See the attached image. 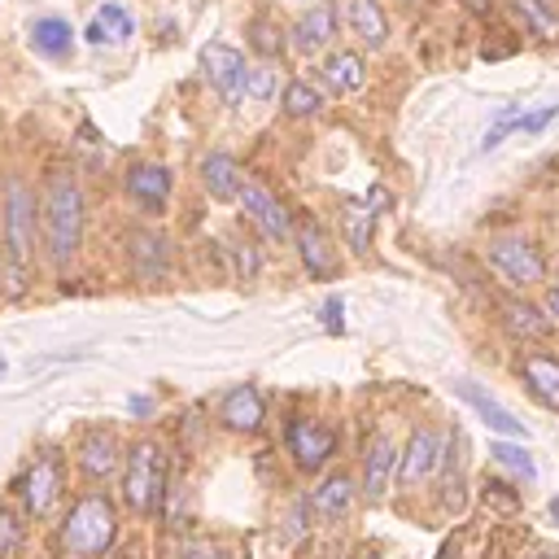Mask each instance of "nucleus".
Here are the masks:
<instances>
[{"instance_id":"7ed1b4c3","label":"nucleus","mask_w":559,"mask_h":559,"mask_svg":"<svg viewBox=\"0 0 559 559\" xmlns=\"http://www.w3.org/2000/svg\"><path fill=\"white\" fill-rule=\"evenodd\" d=\"M31 249H35V197L13 175L4 183V258L13 271V288H22V275L31 266Z\"/></svg>"},{"instance_id":"6ab92c4d","label":"nucleus","mask_w":559,"mask_h":559,"mask_svg":"<svg viewBox=\"0 0 559 559\" xmlns=\"http://www.w3.org/2000/svg\"><path fill=\"white\" fill-rule=\"evenodd\" d=\"M555 114H559V105H546V109H537V114H520V109H511V105H507V109H502V118H498V122L485 131L480 148H485V153H489V148H498V144H502L511 131H542V127H546Z\"/></svg>"},{"instance_id":"423d86ee","label":"nucleus","mask_w":559,"mask_h":559,"mask_svg":"<svg viewBox=\"0 0 559 559\" xmlns=\"http://www.w3.org/2000/svg\"><path fill=\"white\" fill-rule=\"evenodd\" d=\"M201 66H205V79L218 87V96H223L227 105H240V100H245L249 66H245V57H240L231 44H205V48H201Z\"/></svg>"},{"instance_id":"4468645a","label":"nucleus","mask_w":559,"mask_h":559,"mask_svg":"<svg viewBox=\"0 0 559 559\" xmlns=\"http://www.w3.org/2000/svg\"><path fill=\"white\" fill-rule=\"evenodd\" d=\"M293 240H297V249H301V262H306V271L314 275V280H328L332 271H336V253H332V245H328V236H323V227L319 223H297L293 227Z\"/></svg>"},{"instance_id":"a211bd4d","label":"nucleus","mask_w":559,"mask_h":559,"mask_svg":"<svg viewBox=\"0 0 559 559\" xmlns=\"http://www.w3.org/2000/svg\"><path fill=\"white\" fill-rule=\"evenodd\" d=\"M201 179H205V188H210L214 201H231V197H240V188H245V175H240L236 157H227V153H210V157L201 162Z\"/></svg>"},{"instance_id":"58836bf2","label":"nucleus","mask_w":559,"mask_h":559,"mask_svg":"<svg viewBox=\"0 0 559 559\" xmlns=\"http://www.w3.org/2000/svg\"><path fill=\"white\" fill-rule=\"evenodd\" d=\"M472 13H489V0H463Z\"/></svg>"},{"instance_id":"aec40b11","label":"nucleus","mask_w":559,"mask_h":559,"mask_svg":"<svg viewBox=\"0 0 559 559\" xmlns=\"http://www.w3.org/2000/svg\"><path fill=\"white\" fill-rule=\"evenodd\" d=\"M437 459H441V441H437V432H415L411 445H406V454H402V485L424 480V476L437 467Z\"/></svg>"},{"instance_id":"c9c22d12","label":"nucleus","mask_w":559,"mask_h":559,"mask_svg":"<svg viewBox=\"0 0 559 559\" xmlns=\"http://www.w3.org/2000/svg\"><path fill=\"white\" fill-rule=\"evenodd\" d=\"M179 559H227L218 546H210V542H188L183 550H179Z\"/></svg>"},{"instance_id":"9d476101","label":"nucleus","mask_w":559,"mask_h":559,"mask_svg":"<svg viewBox=\"0 0 559 559\" xmlns=\"http://www.w3.org/2000/svg\"><path fill=\"white\" fill-rule=\"evenodd\" d=\"M127 192H131L148 214H157V210H166V197H170V170L157 166V162H135V166L127 170Z\"/></svg>"},{"instance_id":"ddd939ff","label":"nucleus","mask_w":559,"mask_h":559,"mask_svg":"<svg viewBox=\"0 0 559 559\" xmlns=\"http://www.w3.org/2000/svg\"><path fill=\"white\" fill-rule=\"evenodd\" d=\"M332 35H336V9L332 4H314L293 22V48L297 52H319V48H328Z\"/></svg>"},{"instance_id":"72a5a7b5","label":"nucleus","mask_w":559,"mask_h":559,"mask_svg":"<svg viewBox=\"0 0 559 559\" xmlns=\"http://www.w3.org/2000/svg\"><path fill=\"white\" fill-rule=\"evenodd\" d=\"M271 70L266 66H249V79H245V96H271Z\"/></svg>"},{"instance_id":"7c9ffc66","label":"nucleus","mask_w":559,"mask_h":559,"mask_svg":"<svg viewBox=\"0 0 559 559\" xmlns=\"http://www.w3.org/2000/svg\"><path fill=\"white\" fill-rule=\"evenodd\" d=\"M489 454L502 463V467H511V472H520L524 480H533L537 476V467H533V459L524 454V445H507V441H498V445H489Z\"/></svg>"},{"instance_id":"393cba45","label":"nucleus","mask_w":559,"mask_h":559,"mask_svg":"<svg viewBox=\"0 0 559 559\" xmlns=\"http://www.w3.org/2000/svg\"><path fill=\"white\" fill-rule=\"evenodd\" d=\"M131 258H135V271L140 275H162L166 262H170L166 236H157V231H131Z\"/></svg>"},{"instance_id":"bb28decb","label":"nucleus","mask_w":559,"mask_h":559,"mask_svg":"<svg viewBox=\"0 0 559 559\" xmlns=\"http://www.w3.org/2000/svg\"><path fill=\"white\" fill-rule=\"evenodd\" d=\"M70 39H74V31L61 17H35V26H31V48L44 57H66Z\"/></svg>"},{"instance_id":"37998d69","label":"nucleus","mask_w":559,"mask_h":559,"mask_svg":"<svg viewBox=\"0 0 559 559\" xmlns=\"http://www.w3.org/2000/svg\"><path fill=\"white\" fill-rule=\"evenodd\" d=\"M537 559H555V555H537Z\"/></svg>"},{"instance_id":"f3484780","label":"nucleus","mask_w":559,"mask_h":559,"mask_svg":"<svg viewBox=\"0 0 559 559\" xmlns=\"http://www.w3.org/2000/svg\"><path fill=\"white\" fill-rule=\"evenodd\" d=\"M520 371H524L528 393H533L542 406L559 411V358H550V354H528Z\"/></svg>"},{"instance_id":"cd10ccee","label":"nucleus","mask_w":559,"mask_h":559,"mask_svg":"<svg viewBox=\"0 0 559 559\" xmlns=\"http://www.w3.org/2000/svg\"><path fill=\"white\" fill-rule=\"evenodd\" d=\"M371 218H376V210L371 205H345V240H349V249L354 253H367V245H371Z\"/></svg>"},{"instance_id":"6e6552de","label":"nucleus","mask_w":559,"mask_h":559,"mask_svg":"<svg viewBox=\"0 0 559 559\" xmlns=\"http://www.w3.org/2000/svg\"><path fill=\"white\" fill-rule=\"evenodd\" d=\"M240 201H245V214L262 227L266 240H288V236H293V218H288V210H284L262 183H245V188H240Z\"/></svg>"},{"instance_id":"2eb2a0df","label":"nucleus","mask_w":559,"mask_h":559,"mask_svg":"<svg viewBox=\"0 0 559 559\" xmlns=\"http://www.w3.org/2000/svg\"><path fill=\"white\" fill-rule=\"evenodd\" d=\"M218 419H223L231 432H253V428L262 424V397H258V389H253V384H236V389L223 397Z\"/></svg>"},{"instance_id":"79ce46f5","label":"nucleus","mask_w":559,"mask_h":559,"mask_svg":"<svg viewBox=\"0 0 559 559\" xmlns=\"http://www.w3.org/2000/svg\"><path fill=\"white\" fill-rule=\"evenodd\" d=\"M4 371H9V362H4V354H0V376H4Z\"/></svg>"},{"instance_id":"1a4fd4ad","label":"nucleus","mask_w":559,"mask_h":559,"mask_svg":"<svg viewBox=\"0 0 559 559\" xmlns=\"http://www.w3.org/2000/svg\"><path fill=\"white\" fill-rule=\"evenodd\" d=\"M22 498H26L31 515H44V511H52V502L61 498V459H57V454H44V459H35V467H31L26 485H22Z\"/></svg>"},{"instance_id":"a878e982","label":"nucleus","mask_w":559,"mask_h":559,"mask_svg":"<svg viewBox=\"0 0 559 559\" xmlns=\"http://www.w3.org/2000/svg\"><path fill=\"white\" fill-rule=\"evenodd\" d=\"M92 44H127L131 39V17L118 9V4H100L96 9V17H92V26L83 31Z\"/></svg>"},{"instance_id":"f704fd0d","label":"nucleus","mask_w":559,"mask_h":559,"mask_svg":"<svg viewBox=\"0 0 559 559\" xmlns=\"http://www.w3.org/2000/svg\"><path fill=\"white\" fill-rule=\"evenodd\" d=\"M485 502H493V507H502V511H515V507H520V493H511L502 480H489V485H485Z\"/></svg>"},{"instance_id":"c756f323","label":"nucleus","mask_w":559,"mask_h":559,"mask_svg":"<svg viewBox=\"0 0 559 559\" xmlns=\"http://www.w3.org/2000/svg\"><path fill=\"white\" fill-rule=\"evenodd\" d=\"M319 105H323V96H319L310 83L293 79V83L284 87V114H293V118H306V114H319Z\"/></svg>"},{"instance_id":"a19ab883","label":"nucleus","mask_w":559,"mask_h":559,"mask_svg":"<svg viewBox=\"0 0 559 559\" xmlns=\"http://www.w3.org/2000/svg\"><path fill=\"white\" fill-rule=\"evenodd\" d=\"M550 515H555V520H559V498H550Z\"/></svg>"},{"instance_id":"4c0bfd02","label":"nucleus","mask_w":559,"mask_h":559,"mask_svg":"<svg viewBox=\"0 0 559 559\" xmlns=\"http://www.w3.org/2000/svg\"><path fill=\"white\" fill-rule=\"evenodd\" d=\"M546 310H550V319H559V284L546 288Z\"/></svg>"},{"instance_id":"20e7f679","label":"nucleus","mask_w":559,"mask_h":559,"mask_svg":"<svg viewBox=\"0 0 559 559\" xmlns=\"http://www.w3.org/2000/svg\"><path fill=\"white\" fill-rule=\"evenodd\" d=\"M162 493H166V454L157 441H135L122 472V498L131 511L153 515L162 507Z\"/></svg>"},{"instance_id":"2f4dec72","label":"nucleus","mask_w":559,"mask_h":559,"mask_svg":"<svg viewBox=\"0 0 559 559\" xmlns=\"http://www.w3.org/2000/svg\"><path fill=\"white\" fill-rule=\"evenodd\" d=\"M17 550H22V524L13 511L0 507V559H13Z\"/></svg>"},{"instance_id":"9b49d317","label":"nucleus","mask_w":559,"mask_h":559,"mask_svg":"<svg viewBox=\"0 0 559 559\" xmlns=\"http://www.w3.org/2000/svg\"><path fill=\"white\" fill-rule=\"evenodd\" d=\"M454 393H459V397H463V402H467L493 432H502V437H524V424H520L502 402H493L480 384H472V380H454Z\"/></svg>"},{"instance_id":"c85d7f7f","label":"nucleus","mask_w":559,"mask_h":559,"mask_svg":"<svg viewBox=\"0 0 559 559\" xmlns=\"http://www.w3.org/2000/svg\"><path fill=\"white\" fill-rule=\"evenodd\" d=\"M515 9L524 13V22H528L542 39H555V35H559V13L550 9V0H515Z\"/></svg>"},{"instance_id":"473e14b6","label":"nucleus","mask_w":559,"mask_h":559,"mask_svg":"<svg viewBox=\"0 0 559 559\" xmlns=\"http://www.w3.org/2000/svg\"><path fill=\"white\" fill-rule=\"evenodd\" d=\"M249 35H253L249 44H253V48H258L262 57H271V52H280V31H275V26L266 22V17H253V26H249Z\"/></svg>"},{"instance_id":"39448f33","label":"nucleus","mask_w":559,"mask_h":559,"mask_svg":"<svg viewBox=\"0 0 559 559\" xmlns=\"http://www.w3.org/2000/svg\"><path fill=\"white\" fill-rule=\"evenodd\" d=\"M485 253H489L493 271H498L507 284L528 288V284H542V280H546V262H542L537 245L524 240V236H493V240L485 245Z\"/></svg>"},{"instance_id":"ea45409f","label":"nucleus","mask_w":559,"mask_h":559,"mask_svg":"<svg viewBox=\"0 0 559 559\" xmlns=\"http://www.w3.org/2000/svg\"><path fill=\"white\" fill-rule=\"evenodd\" d=\"M454 550H459V546H454V542H445V546H441V555H437V559H454Z\"/></svg>"},{"instance_id":"e433bc0d","label":"nucleus","mask_w":559,"mask_h":559,"mask_svg":"<svg viewBox=\"0 0 559 559\" xmlns=\"http://www.w3.org/2000/svg\"><path fill=\"white\" fill-rule=\"evenodd\" d=\"M323 314H328V328H332V332H341V301H336V297H328Z\"/></svg>"},{"instance_id":"b1692460","label":"nucleus","mask_w":559,"mask_h":559,"mask_svg":"<svg viewBox=\"0 0 559 559\" xmlns=\"http://www.w3.org/2000/svg\"><path fill=\"white\" fill-rule=\"evenodd\" d=\"M323 83L332 87V92H358L362 87V57L358 52H349V48H341V52H332L328 61H323Z\"/></svg>"},{"instance_id":"0eeeda50","label":"nucleus","mask_w":559,"mask_h":559,"mask_svg":"<svg viewBox=\"0 0 559 559\" xmlns=\"http://www.w3.org/2000/svg\"><path fill=\"white\" fill-rule=\"evenodd\" d=\"M332 450H336L332 428H323V424H314V419H293V424H288V454H293V463H297L301 472L323 467V463L332 459Z\"/></svg>"},{"instance_id":"f8f14e48","label":"nucleus","mask_w":559,"mask_h":559,"mask_svg":"<svg viewBox=\"0 0 559 559\" xmlns=\"http://www.w3.org/2000/svg\"><path fill=\"white\" fill-rule=\"evenodd\" d=\"M498 310H502V328L515 341H546L550 336V319L533 301H524V297H498Z\"/></svg>"},{"instance_id":"4be33fe9","label":"nucleus","mask_w":559,"mask_h":559,"mask_svg":"<svg viewBox=\"0 0 559 559\" xmlns=\"http://www.w3.org/2000/svg\"><path fill=\"white\" fill-rule=\"evenodd\" d=\"M349 502H354V485H349V476H345V472L328 476V480L310 493V507H314V515H319V520H341V515L349 511Z\"/></svg>"},{"instance_id":"f03ea898","label":"nucleus","mask_w":559,"mask_h":559,"mask_svg":"<svg viewBox=\"0 0 559 559\" xmlns=\"http://www.w3.org/2000/svg\"><path fill=\"white\" fill-rule=\"evenodd\" d=\"M118 533V515H114V502L100 498V493H87L70 507L66 524H61V555L66 559H96L100 550H109Z\"/></svg>"},{"instance_id":"dca6fc26","label":"nucleus","mask_w":559,"mask_h":559,"mask_svg":"<svg viewBox=\"0 0 559 559\" xmlns=\"http://www.w3.org/2000/svg\"><path fill=\"white\" fill-rule=\"evenodd\" d=\"M79 467H83L87 476H96V480L114 476V472H118V441H114V432L92 428V432L79 441Z\"/></svg>"},{"instance_id":"f257e3e1","label":"nucleus","mask_w":559,"mask_h":559,"mask_svg":"<svg viewBox=\"0 0 559 559\" xmlns=\"http://www.w3.org/2000/svg\"><path fill=\"white\" fill-rule=\"evenodd\" d=\"M44 245L57 266H66L83 245V188L74 175H52L44 188Z\"/></svg>"},{"instance_id":"412c9836","label":"nucleus","mask_w":559,"mask_h":559,"mask_svg":"<svg viewBox=\"0 0 559 559\" xmlns=\"http://www.w3.org/2000/svg\"><path fill=\"white\" fill-rule=\"evenodd\" d=\"M393 463H397L393 441H389V437H371V445H367V472H362V485H367L362 493H367V498H380V493L389 489Z\"/></svg>"},{"instance_id":"5701e85b","label":"nucleus","mask_w":559,"mask_h":559,"mask_svg":"<svg viewBox=\"0 0 559 559\" xmlns=\"http://www.w3.org/2000/svg\"><path fill=\"white\" fill-rule=\"evenodd\" d=\"M349 26L367 48H384L389 44V17H384V9L376 0H354L349 4Z\"/></svg>"}]
</instances>
